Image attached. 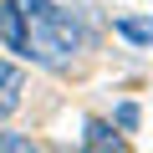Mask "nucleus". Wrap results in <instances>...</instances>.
I'll return each instance as SVG.
<instances>
[{
	"instance_id": "3",
	"label": "nucleus",
	"mask_w": 153,
	"mask_h": 153,
	"mask_svg": "<svg viewBox=\"0 0 153 153\" xmlns=\"http://www.w3.org/2000/svg\"><path fill=\"white\" fill-rule=\"evenodd\" d=\"M82 148H92V153H107V148H123V138L112 133V123L92 117V123L82 128Z\"/></svg>"
},
{
	"instance_id": "1",
	"label": "nucleus",
	"mask_w": 153,
	"mask_h": 153,
	"mask_svg": "<svg viewBox=\"0 0 153 153\" xmlns=\"http://www.w3.org/2000/svg\"><path fill=\"white\" fill-rule=\"evenodd\" d=\"M21 5V56H36L41 66H71L76 51H87V31L51 0H16Z\"/></svg>"
},
{
	"instance_id": "6",
	"label": "nucleus",
	"mask_w": 153,
	"mask_h": 153,
	"mask_svg": "<svg viewBox=\"0 0 153 153\" xmlns=\"http://www.w3.org/2000/svg\"><path fill=\"white\" fill-rule=\"evenodd\" d=\"M112 123H117V128H138V107H133V102H123V107L112 112Z\"/></svg>"
},
{
	"instance_id": "5",
	"label": "nucleus",
	"mask_w": 153,
	"mask_h": 153,
	"mask_svg": "<svg viewBox=\"0 0 153 153\" xmlns=\"http://www.w3.org/2000/svg\"><path fill=\"white\" fill-rule=\"evenodd\" d=\"M0 153H31V138H21V133H5V128H0Z\"/></svg>"
},
{
	"instance_id": "4",
	"label": "nucleus",
	"mask_w": 153,
	"mask_h": 153,
	"mask_svg": "<svg viewBox=\"0 0 153 153\" xmlns=\"http://www.w3.org/2000/svg\"><path fill=\"white\" fill-rule=\"evenodd\" d=\"M112 31L123 41H133V46H153V21H143V16H117Z\"/></svg>"
},
{
	"instance_id": "2",
	"label": "nucleus",
	"mask_w": 153,
	"mask_h": 153,
	"mask_svg": "<svg viewBox=\"0 0 153 153\" xmlns=\"http://www.w3.org/2000/svg\"><path fill=\"white\" fill-rule=\"evenodd\" d=\"M21 66H10V61H0V117H10L16 107H21Z\"/></svg>"
}]
</instances>
